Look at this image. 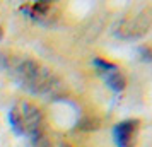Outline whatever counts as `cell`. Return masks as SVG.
<instances>
[{
  "label": "cell",
  "instance_id": "cell-3",
  "mask_svg": "<svg viewBox=\"0 0 152 147\" xmlns=\"http://www.w3.org/2000/svg\"><path fill=\"white\" fill-rule=\"evenodd\" d=\"M94 65H96L99 75L103 77V80L108 84V87H110L111 91H115V92L123 91L126 82H125V77H123V74H121V70L118 69L115 63L106 62L104 58H94Z\"/></svg>",
  "mask_w": 152,
  "mask_h": 147
},
{
  "label": "cell",
  "instance_id": "cell-2",
  "mask_svg": "<svg viewBox=\"0 0 152 147\" xmlns=\"http://www.w3.org/2000/svg\"><path fill=\"white\" fill-rule=\"evenodd\" d=\"M9 121L17 135H24V137L31 139L34 147H38L43 142V116L41 111L34 105L26 103V101L14 105L9 113Z\"/></svg>",
  "mask_w": 152,
  "mask_h": 147
},
{
  "label": "cell",
  "instance_id": "cell-1",
  "mask_svg": "<svg viewBox=\"0 0 152 147\" xmlns=\"http://www.w3.org/2000/svg\"><path fill=\"white\" fill-rule=\"evenodd\" d=\"M12 77L22 89L38 96H56L60 91V80L55 74L33 58L15 60L10 67Z\"/></svg>",
  "mask_w": 152,
  "mask_h": 147
},
{
  "label": "cell",
  "instance_id": "cell-7",
  "mask_svg": "<svg viewBox=\"0 0 152 147\" xmlns=\"http://www.w3.org/2000/svg\"><path fill=\"white\" fill-rule=\"evenodd\" d=\"M0 38H2V29H0Z\"/></svg>",
  "mask_w": 152,
  "mask_h": 147
},
{
  "label": "cell",
  "instance_id": "cell-6",
  "mask_svg": "<svg viewBox=\"0 0 152 147\" xmlns=\"http://www.w3.org/2000/svg\"><path fill=\"white\" fill-rule=\"evenodd\" d=\"M62 147H70L69 144H62Z\"/></svg>",
  "mask_w": 152,
  "mask_h": 147
},
{
  "label": "cell",
  "instance_id": "cell-4",
  "mask_svg": "<svg viewBox=\"0 0 152 147\" xmlns=\"http://www.w3.org/2000/svg\"><path fill=\"white\" fill-rule=\"evenodd\" d=\"M138 120H125L113 128V140L116 147H133L138 133Z\"/></svg>",
  "mask_w": 152,
  "mask_h": 147
},
{
  "label": "cell",
  "instance_id": "cell-5",
  "mask_svg": "<svg viewBox=\"0 0 152 147\" xmlns=\"http://www.w3.org/2000/svg\"><path fill=\"white\" fill-rule=\"evenodd\" d=\"M22 14L29 17V19H34V21H46L53 15V10H55V4L53 2H28V4H22L21 5Z\"/></svg>",
  "mask_w": 152,
  "mask_h": 147
}]
</instances>
